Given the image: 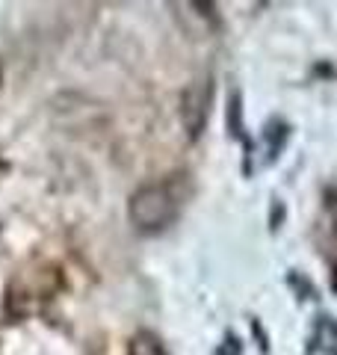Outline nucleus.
I'll list each match as a JSON object with an SVG mask.
<instances>
[{
	"label": "nucleus",
	"instance_id": "obj_4",
	"mask_svg": "<svg viewBox=\"0 0 337 355\" xmlns=\"http://www.w3.org/2000/svg\"><path fill=\"white\" fill-rule=\"evenodd\" d=\"M128 355H168V352L154 331H137L128 343Z\"/></svg>",
	"mask_w": 337,
	"mask_h": 355
},
{
	"label": "nucleus",
	"instance_id": "obj_5",
	"mask_svg": "<svg viewBox=\"0 0 337 355\" xmlns=\"http://www.w3.org/2000/svg\"><path fill=\"white\" fill-rule=\"evenodd\" d=\"M216 355H243V347H240V340L234 338V335H228L222 340V347L216 349Z\"/></svg>",
	"mask_w": 337,
	"mask_h": 355
},
{
	"label": "nucleus",
	"instance_id": "obj_2",
	"mask_svg": "<svg viewBox=\"0 0 337 355\" xmlns=\"http://www.w3.org/2000/svg\"><path fill=\"white\" fill-rule=\"evenodd\" d=\"M210 101H213L210 77L187 86V92L181 98V121H184V130H187L189 139H198L201 130H205L207 116H210Z\"/></svg>",
	"mask_w": 337,
	"mask_h": 355
},
{
	"label": "nucleus",
	"instance_id": "obj_1",
	"mask_svg": "<svg viewBox=\"0 0 337 355\" xmlns=\"http://www.w3.org/2000/svg\"><path fill=\"white\" fill-rule=\"evenodd\" d=\"M178 196L172 184H145L128 202V216L133 228L142 234H157V231L168 228L178 216Z\"/></svg>",
	"mask_w": 337,
	"mask_h": 355
},
{
	"label": "nucleus",
	"instance_id": "obj_3",
	"mask_svg": "<svg viewBox=\"0 0 337 355\" xmlns=\"http://www.w3.org/2000/svg\"><path fill=\"white\" fill-rule=\"evenodd\" d=\"M313 343L325 352V355H337V320L322 314L317 320V329H313Z\"/></svg>",
	"mask_w": 337,
	"mask_h": 355
}]
</instances>
